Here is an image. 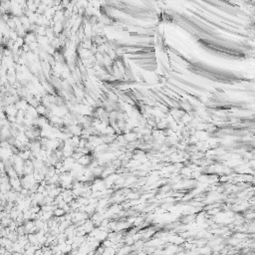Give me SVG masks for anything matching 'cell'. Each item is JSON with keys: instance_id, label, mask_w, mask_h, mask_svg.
Masks as SVG:
<instances>
[{"instance_id": "1", "label": "cell", "mask_w": 255, "mask_h": 255, "mask_svg": "<svg viewBox=\"0 0 255 255\" xmlns=\"http://www.w3.org/2000/svg\"><path fill=\"white\" fill-rule=\"evenodd\" d=\"M64 214V210H62V209H56L55 210V215L56 216H61V215H63Z\"/></svg>"}, {"instance_id": "2", "label": "cell", "mask_w": 255, "mask_h": 255, "mask_svg": "<svg viewBox=\"0 0 255 255\" xmlns=\"http://www.w3.org/2000/svg\"><path fill=\"white\" fill-rule=\"evenodd\" d=\"M71 255H72V254H71Z\"/></svg>"}]
</instances>
